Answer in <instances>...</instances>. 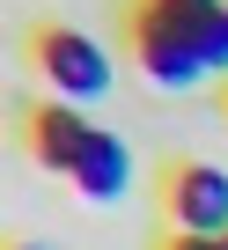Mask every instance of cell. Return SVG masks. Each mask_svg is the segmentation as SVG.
Listing matches in <instances>:
<instances>
[{"instance_id":"6da1fadb","label":"cell","mask_w":228,"mask_h":250,"mask_svg":"<svg viewBox=\"0 0 228 250\" xmlns=\"http://www.w3.org/2000/svg\"><path fill=\"white\" fill-rule=\"evenodd\" d=\"M199 30H206V22H199ZM199 30L177 22L169 8H155V0H140V8H133V59H140V74L162 81V88H199V81L213 74Z\"/></svg>"},{"instance_id":"8992f818","label":"cell","mask_w":228,"mask_h":250,"mask_svg":"<svg viewBox=\"0 0 228 250\" xmlns=\"http://www.w3.org/2000/svg\"><path fill=\"white\" fill-rule=\"evenodd\" d=\"M199 44H206V66H213V74H228V8H221V15H206Z\"/></svg>"},{"instance_id":"5b68a950","label":"cell","mask_w":228,"mask_h":250,"mask_svg":"<svg viewBox=\"0 0 228 250\" xmlns=\"http://www.w3.org/2000/svg\"><path fill=\"white\" fill-rule=\"evenodd\" d=\"M81 199H118L125 184H133V155H125V140L118 133H88V147H81V162H74V177H66Z\"/></svg>"},{"instance_id":"3957f363","label":"cell","mask_w":228,"mask_h":250,"mask_svg":"<svg viewBox=\"0 0 228 250\" xmlns=\"http://www.w3.org/2000/svg\"><path fill=\"white\" fill-rule=\"evenodd\" d=\"M162 206H169V228L177 235H228V169L213 162H177L169 184H162Z\"/></svg>"},{"instance_id":"7a4b0ae2","label":"cell","mask_w":228,"mask_h":250,"mask_svg":"<svg viewBox=\"0 0 228 250\" xmlns=\"http://www.w3.org/2000/svg\"><path fill=\"white\" fill-rule=\"evenodd\" d=\"M30 52H37V74L52 81L59 103H96L110 88V52L96 37H81V30H37Z\"/></svg>"},{"instance_id":"ba28073f","label":"cell","mask_w":228,"mask_h":250,"mask_svg":"<svg viewBox=\"0 0 228 250\" xmlns=\"http://www.w3.org/2000/svg\"><path fill=\"white\" fill-rule=\"evenodd\" d=\"M169 250H221L213 235H169Z\"/></svg>"},{"instance_id":"277c9868","label":"cell","mask_w":228,"mask_h":250,"mask_svg":"<svg viewBox=\"0 0 228 250\" xmlns=\"http://www.w3.org/2000/svg\"><path fill=\"white\" fill-rule=\"evenodd\" d=\"M88 133H96V125L81 118V103H59V96L30 118V147H37V162H44V169H59V177H74V162H81Z\"/></svg>"},{"instance_id":"52a82bcc","label":"cell","mask_w":228,"mask_h":250,"mask_svg":"<svg viewBox=\"0 0 228 250\" xmlns=\"http://www.w3.org/2000/svg\"><path fill=\"white\" fill-rule=\"evenodd\" d=\"M155 8H169L177 22H191V30H199L206 15H221V8H228V0H155Z\"/></svg>"},{"instance_id":"9c48e42d","label":"cell","mask_w":228,"mask_h":250,"mask_svg":"<svg viewBox=\"0 0 228 250\" xmlns=\"http://www.w3.org/2000/svg\"><path fill=\"white\" fill-rule=\"evenodd\" d=\"M221 250H228V235H221Z\"/></svg>"}]
</instances>
